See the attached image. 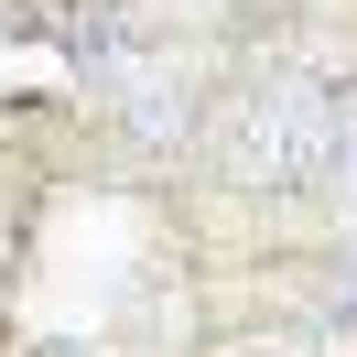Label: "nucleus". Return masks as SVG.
I'll use <instances>...</instances> for the list:
<instances>
[{
	"label": "nucleus",
	"instance_id": "obj_1",
	"mask_svg": "<svg viewBox=\"0 0 357 357\" xmlns=\"http://www.w3.org/2000/svg\"><path fill=\"white\" fill-rule=\"evenodd\" d=\"M238 152L260 162V174L303 184V174H325V162H335V109H325L314 87H271V98H249V130H238Z\"/></svg>",
	"mask_w": 357,
	"mask_h": 357
}]
</instances>
